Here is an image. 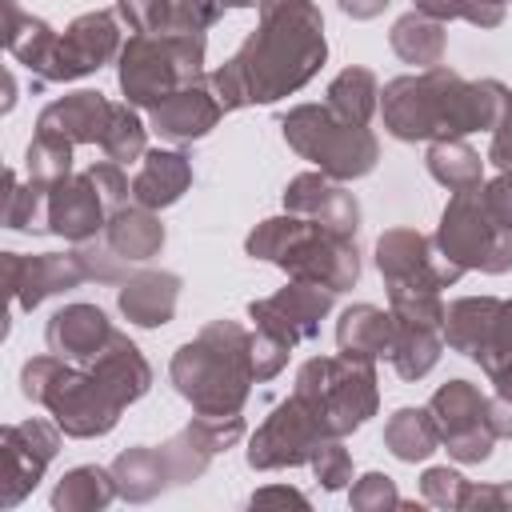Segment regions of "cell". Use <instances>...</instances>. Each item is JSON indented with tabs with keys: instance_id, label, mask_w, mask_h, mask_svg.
<instances>
[{
	"instance_id": "cell-30",
	"label": "cell",
	"mask_w": 512,
	"mask_h": 512,
	"mask_svg": "<svg viewBox=\"0 0 512 512\" xmlns=\"http://www.w3.org/2000/svg\"><path fill=\"white\" fill-rule=\"evenodd\" d=\"M392 48L408 60V64H440L444 52V20H432L424 12H408L404 20H396L392 28Z\"/></svg>"
},
{
	"instance_id": "cell-32",
	"label": "cell",
	"mask_w": 512,
	"mask_h": 512,
	"mask_svg": "<svg viewBox=\"0 0 512 512\" xmlns=\"http://www.w3.org/2000/svg\"><path fill=\"white\" fill-rule=\"evenodd\" d=\"M384 440H388V448H392L400 460H420V456H428V452L436 448L440 428H436L432 412H420V408H400V412L388 420Z\"/></svg>"
},
{
	"instance_id": "cell-47",
	"label": "cell",
	"mask_w": 512,
	"mask_h": 512,
	"mask_svg": "<svg viewBox=\"0 0 512 512\" xmlns=\"http://www.w3.org/2000/svg\"><path fill=\"white\" fill-rule=\"evenodd\" d=\"M216 4H220V8H224V4H236V8H248V4H264V0H216Z\"/></svg>"
},
{
	"instance_id": "cell-34",
	"label": "cell",
	"mask_w": 512,
	"mask_h": 512,
	"mask_svg": "<svg viewBox=\"0 0 512 512\" xmlns=\"http://www.w3.org/2000/svg\"><path fill=\"white\" fill-rule=\"evenodd\" d=\"M428 168H432V176H436L440 184H448V188H456V192H468V188L480 184V160H476V152L464 148L460 140H440V144H432Z\"/></svg>"
},
{
	"instance_id": "cell-14",
	"label": "cell",
	"mask_w": 512,
	"mask_h": 512,
	"mask_svg": "<svg viewBox=\"0 0 512 512\" xmlns=\"http://www.w3.org/2000/svg\"><path fill=\"white\" fill-rule=\"evenodd\" d=\"M112 52H116V20L108 12H88V16L72 20V28L64 36H56L44 80H76V76L100 68Z\"/></svg>"
},
{
	"instance_id": "cell-24",
	"label": "cell",
	"mask_w": 512,
	"mask_h": 512,
	"mask_svg": "<svg viewBox=\"0 0 512 512\" xmlns=\"http://www.w3.org/2000/svg\"><path fill=\"white\" fill-rule=\"evenodd\" d=\"M188 180H192V168L180 152H148L144 168L132 184V196H136L140 208H164V204L180 200Z\"/></svg>"
},
{
	"instance_id": "cell-41",
	"label": "cell",
	"mask_w": 512,
	"mask_h": 512,
	"mask_svg": "<svg viewBox=\"0 0 512 512\" xmlns=\"http://www.w3.org/2000/svg\"><path fill=\"white\" fill-rule=\"evenodd\" d=\"M312 464H316V476L324 480V488H340V484L348 480V452H344L340 444H332V440H324V444L316 448Z\"/></svg>"
},
{
	"instance_id": "cell-15",
	"label": "cell",
	"mask_w": 512,
	"mask_h": 512,
	"mask_svg": "<svg viewBox=\"0 0 512 512\" xmlns=\"http://www.w3.org/2000/svg\"><path fill=\"white\" fill-rule=\"evenodd\" d=\"M84 276H88V268H84L80 252H72V256H56V252L16 256V252H4V280H8V292H12L16 308H36L44 296H52L60 288H76Z\"/></svg>"
},
{
	"instance_id": "cell-9",
	"label": "cell",
	"mask_w": 512,
	"mask_h": 512,
	"mask_svg": "<svg viewBox=\"0 0 512 512\" xmlns=\"http://www.w3.org/2000/svg\"><path fill=\"white\" fill-rule=\"evenodd\" d=\"M128 180L116 164H92L84 176H68L48 192V232L68 240H88L108 224V212L120 208Z\"/></svg>"
},
{
	"instance_id": "cell-4",
	"label": "cell",
	"mask_w": 512,
	"mask_h": 512,
	"mask_svg": "<svg viewBox=\"0 0 512 512\" xmlns=\"http://www.w3.org/2000/svg\"><path fill=\"white\" fill-rule=\"evenodd\" d=\"M20 384H24L28 400H40L52 408L56 424L68 436H100L116 424V416L124 408L92 368L88 372L68 368L56 352L28 360L20 372Z\"/></svg>"
},
{
	"instance_id": "cell-23",
	"label": "cell",
	"mask_w": 512,
	"mask_h": 512,
	"mask_svg": "<svg viewBox=\"0 0 512 512\" xmlns=\"http://www.w3.org/2000/svg\"><path fill=\"white\" fill-rule=\"evenodd\" d=\"M92 372L108 384V392H112L120 404L144 396V392H148V380H152V372H148L144 356L136 352V344L124 340V336H116V332H112V340L92 356Z\"/></svg>"
},
{
	"instance_id": "cell-7",
	"label": "cell",
	"mask_w": 512,
	"mask_h": 512,
	"mask_svg": "<svg viewBox=\"0 0 512 512\" xmlns=\"http://www.w3.org/2000/svg\"><path fill=\"white\" fill-rule=\"evenodd\" d=\"M284 136L328 176H360L376 160V140L368 136V128L340 120L332 108H296L292 116H284Z\"/></svg>"
},
{
	"instance_id": "cell-2",
	"label": "cell",
	"mask_w": 512,
	"mask_h": 512,
	"mask_svg": "<svg viewBox=\"0 0 512 512\" xmlns=\"http://www.w3.org/2000/svg\"><path fill=\"white\" fill-rule=\"evenodd\" d=\"M176 388L204 416H232L252 380V336L236 324H208L196 344H184L172 360Z\"/></svg>"
},
{
	"instance_id": "cell-22",
	"label": "cell",
	"mask_w": 512,
	"mask_h": 512,
	"mask_svg": "<svg viewBox=\"0 0 512 512\" xmlns=\"http://www.w3.org/2000/svg\"><path fill=\"white\" fill-rule=\"evenodd\" d=\"M108 340V316L92 304H68L48 320V348L60 360H92Z\"/></svg>"
},
{
	"instance_id": "cell-35",
	"label": "cell",
	"mask_w": 512,
	"mask_h": 512,
	"mask_svg": "<svg viewBox=\"0 0 512 512\" xmlns=\"http://www.w3.org/2000/svg\"><path fill=\"white\" fill-rule=\"evenodd\" d=\"M48 192L44 184H32L20 188L16 172H8V196H4V224L8 228H24V232H40L48 228Z\"/></svg>"
},
{
	"instance_id": "cell-16",
	"label": "cell",
	"mask_w": 512,
	"mask_h": 512,
	"mask_svg": "<svg viewBox=\"0 0 512 512\" xmlns=\"http://www.w3.org/2000/svg\"><path fill=\"white\" fill-rule=\"evenodd\" d=\"M328 308H332V292H328V288L308 284V280H296V284L284 288L280 296L252 304V320H256L264 332L280 336L284 344H296V340H304V336H316L320 316H324Z\"/></svg>"
},
{
	"instance_id": "cell-42",
	"label": "cell",
	"mask_w": 512,
	"mask_h": 512,
	"mask_svg": "<svg viewBox=\"0 0 512 512\" xmlns=\"http://www.w3.org/2000/svg\"><path fill=\"white\" fill-rule=\"evenodd\" d=\"M424 496H428L432 504H460L464 484H460L456 472H448V468H432V472L424 476Z\"/></svg>"
},
{
	"instance_id": "cell-33",
	"label": "cell",
	"mask_w": 512,
	"mask_h": 512,
	"mask_svg": "<svg viewBox=\"0 0 512 512\" xmlns=\"http://www.w3.org/2000/svg\"><path fill=\"white\" fill-rule=\"evenodd\" d=\"M372 104H376V76L364 68L340 72L328 88V108L348 124H364L372 116Z\"/></svg>"
},
{
	"instance_id": "cell-18",
	"label": "cell",
	"mask_w": 512,
	"mask_h": 512,
	"mask_svg": "<svg viewBox=\"0 0 512 512\" xmlns=\"http://www.w3.org/2000/svg\"><path fill=\"white\" fill-rule=\"evenodd\" d=\"M220 112H224V100L216 96V88H208L204 80H192L152 108V128L168 140H192V136H204L220 120Z\"/></svg>"
},
{
	"instance_id": "cell-6",
	"label": "cell",
	"mask_w": 512,
	"mask_h": 512,
	"mask_svg": "<svg viewBox=\"0 0 512 512\" xmlns=\"http://www.w3.org/2000/svg\"><path fill=\"white\" fill-rule=\"evenodd\" d=\"M296 400L320 420L328 436H340L376 408L372 364L348 352L344 360H312L296 380Z\"/></svg>"
},
{
	"instance_id": "cell-25",
	"label": "cell",
	"mask_w": 512,
	"mask_h": 512,
	"mask_svg": "<svg viewBox=\"0 0 512 512\" xmlns=\"http://www.w3.org/2000/svg\"><path fill=\"white\" fill-rule=\"evenodd\" d=\"M392 336H396V316H384V312L372 308V304H356V308H348L344 320H340V328H336L340 352L360 356V360L384 356V352L392 348Z\"/></svg>"
},
{
	"instance_id": "cell-45",
	"label": "cell",
	"mask_w": 512,
	"mask_h": 512,
	"mask_svg": "<svg viewBox=\"0 0 512 512\" xmlns=\"http://www.w3.org/2000/svg\"><path fill=\"white\" fill-rule=\"evenodd\" d=\"M344 4V12H352V16H376L388 0H340Z\"/></svg>"
},
{
	"instance_id": "cell-20",
	"label": "cell",
	"mask_w": 512,
	"mask_h": 512,
	"mask_svg": "<svg viewBox=\"0 0 512 512\" xmlns=\"http://www.w3.org/2000/svg\"><path fill=\"white\" fill-rule=\"evenodd\" d=\"M124 20L136 32H168V36H188L200 32L220 16L216 0H120Z\"/></svg>"
},
{
	"instance_id": "cell-19",
	"label": "cell",
	"mask_w": 512,
	"mask_h": 512,
	"mask_svg": "<svg viewBox=\"0 0 512 512\" xmlns=\"http://www.w3.org/2000/svg\"><path fill=\"white\" fill-rule=\"evenodd\" d=\"M112 108L116 104H108L100 92H72V96L56 100V104H48L40 112L36 132L60 136L68 144H92V140L100 144L108 124H112Z\"/></svg>"
},
{
	"instance_id": "cell-27",
	"label": "cell",
	"mask_w": 512,
	"mask_h": 512,
	"mask_svg": "<svg viewBox=\"0 0 512 512\" xmlns=\"http://www.w3.org/2000/svg\"><path fill=\"white\" fill-rule=\"evenodd\" d=\"M496 312H500V300H492V296L456 300L444 312V336H448V344L460 348V352H468V356H476L484 348L492 324H496Z\"/></svg>"
},
{
	"instance_id": "cell-17",
	"label": "cell",
	"mask_w": 512,
	"mask_h": 512,
	"mask_svg": "<svg viewBox=\"0 0 512 512\" xmlns=\"http://www.w3.org/2000/svg\"><path fill=\"white\" fill-rule=\"evenodd\" d=\"M56 452V432L44 420L4 428V508H12L44 472Z\"/></svg>"
},
{
	"instance_id": "cell-21",
	"label": "cell",
	"mask_w": 512,
	"mask_h": 512,
	"mask_svg": "<svg viewBox=\"0 0 512 512\" xmlns=\"http://www.w3.org/2000/svg\"><path fill=\"white\" fill-rule=\"evenodd\" d=\"M284 204H288V212H296V216H304V220H312V224H320L328 232H340V236L356 232V200L344 188L328 184L324 176L292 180Z\"/></svg>"
},
{
	"instance_id": "cell-31",
	"label": "cell",
	"mask_w": 512,
	"mask_h": 512,
	"mask_svg": "<svg viewBox=\"0 0 512 512\" xmlns=\"http://www.w3.org/2000/svg\"><path fill=\"white\" fill-rule=\"evenodd\" d=\"M436 332H440V328L396 320V336H392L388 356H392V364H396L400 376L416 380V376H424V372L436 364V356H440V336H436Z\"/></svg>"
},
{
	"instance_id": "cell-38",
	"label": "cell",
	"mask_w": 512,
	"mask_h": 512,
	"mask_svg": "<svg viewBox=\"0 0 512 512\" xmlns=\"http://www.w3.org/2000/svg\"><path fill=\"white\" fill-rule=\"evenodd\" d=\"M100 148H104L112 160H132V156L144 152V128H140V120H136L132 108H120V104L112 108V124H108Z\"/></svg>"
},
{
	"instance_id": "cell-37",
	"label": "cell",
	"mask_w": 512,
	"mask_h": 512,
	"mask_svg": "<svg viewBox=\"0 0 512 512\" xmlns=\"http://www.w3.org/2000/svg\"><path fill=\"white\" fill-rule=\"evenodd\" d=\"M112 476L104 468H76L64 476V484L56 488L52 504L56 508H100L112 500Z\"/></svg>"
},
{
	"instance_id": "cell-36",
	"label": "cell",
	"mask_w": 512,
	"mask_h": 512,
	"mask_svg": "<svg viewBox=\"0 0 512 512\" xmlns=\"http://www.w3.org/2000/svg\"><path fill=\"white\" fill-rule=\"evenodd\" d=\"M24 164H28V180H32V184L56 188L60 180H68V168H72V144L60 140V136H44V132H36V140H32L28 152H24Z\"/></svg>"
},
{
	"instance_id": "cell-8",
	"label": "cell",
	"mask_w": 512,
	"mask_h": 512,
	"mask_svg": "<svg viewBox=\"0 0 512 512\" xmlns=\"http://www.w3.org/2000/svg\"><path fill=\"white\" fill-rule=\"evenodd\" d=\"M440 252L460 268L508 272L512 268V232L500 228L476 188L456 192L440 224Z\"/></svg>"
},
{
	"instance_id": "cell-46",
	"label": "cell",
	"mask_w": 512,
	"mask_h": 512,
	"mask_svg": "<svg viewBox=\"0 0 512 512\" xmlns=\"http://www.w3.org/2000/svg\"><path fill=\"white\" fill-rule=\"evenodd\" d=\"M492 380H496V392H500V400H508V404H512V364H504L500 372H492Z\"/></svg>"
},
{
	"instance_id": "cell-40",
	"label": "cell",
	"mask_w": 512,
	"mask_h": 512,
	"mask_svg": "<svg viewBox=\"0 0 512 512\" xmlns=\"http://www.w3.org/2000/svg\"><path fill=\"white\" fill-rule=\"evenodd\" d=\"M476 360H480L488 372H500L504 364H512V304H500L496 324H492L484 348L476 352Z\"/></svg>"
},
{
	"instance_id": "cell-12",
	"label": "cell",
	"mask_w": 512,
	"mask_h": 512,
	"mask_svg": "<svg viewBox=\"0 0 512 512\" xmlns=\"http://www.w3.org/2000/svg\"><path fill=\"white\" fill-rule=\"evenodd\" d=\"M328 440V432L320 428V420L292 396L288 404L276 408V416L256 432L248 460L252 468H276V464H300L308 456H316V448Z\"/></svg>"
},
{
	"instance_id": "cell-43",
	"label": "cell",
	"mask_w": 512,
	"mask_h": 512,
	"mask_svg": "<svg viewBox=\"0 0 512 512\" xmlns=\"http://www.w3.org/2000/svg\"><path fill=\"white\" fill-rule=\"evenodd\" d=\"M480 196H484V204H488L492 220H496L500 228H508V232H512V176L492 180V184H488Z\"/></svg>"
},
{
	"instance_id": "cell-13",
	"label": "cell",
	"mask_w": 512,
	"mask_h": 512,
	"mask_svg": "<svg viewBox=\"0 0 512 512\" xmlns=\"http://www.w3.org/2000/svg\"><path fill=\"white\" fill-rule=\"evenodd\" d=\"M376 260H380V272L388 276V284H412V288H432V292L452 284L464 272L456 260H448L424 236H416L408 228L380 236Z\"/></svg>"
},
{
	"instance_id": "cell-3",
	"label": "cell",
	"mask_w": 512,
	"mask_h": 512,
	"mask_svg": "<svg viewBox=\"0 0 512 512\" xmlns=\"http://www.w3.org/2000/svg\"><path fill=\"white\" fill-rule=\"evenodd\" d=\"M248 252L284 264L296 280L320 284L328 292H340L356 280L360 264H356V248L348 244V236L328 232L304 216H280V220H264L252 236H248Z\"/></svg>"
},
{
	"instance_id": "cell-26",
	"label": "cell",
	"mask_w": 512,
	"mask_h": 512,
	"mask_svg": "<svg viewBox=\"0 0 512 512\" xmlns=\"http://www.w3.org/2000/svg\"><path fill=\"white\" fill-rule=\"evenodd\" d=\"M176 288H180L176 276H168V272H144V276H136V280L124 284L120 308H124L128 320H136L144 328H156V324H164L172 316Z\"/></svg>"
},
{
	"instance_id": "cell-10",
	"label": "cell",
	"mask_w": 512,
	"mask_h": 512,
	"mask_svg": "<svg viewBox=\"0 0 512 512\" xmlns=\"http://www.w3.org/2000/svg\"><path fill=\"white\" fill-rule=\"evenodd\" d=\"M456 72L428 68L424 76H404L384 88V120L392 136L400 140H424V136H452V88Z\"/></svg>"
},
{
	"instance_id": "cell-39",
	"label": "cell",
	"mask_w": 512,
	"mask_h": 512,
	"mask_svg": "<svg viewBox=\"0 0 512 512\" xmlns=\"http://www.w3.org/2000/svg\"><path fill=\"white\" fill-rule=\"evenodd\" d=\"M416 12L432 16V20H448V16H468L472 24H500L504 16V0H416Z\"/></svg>"
},
{
	"instance_id": "cell-44",
	"label": "cell",
	"mask_w": 512,
	"mask_h": 512,
	"mask_svg": "<svg viewBox=\"0 0 512 512\" xmlns=\"http://www.w3.org/2000/svg\"><path fill=\"white\" fill-rule=\"evenodd\" d=\"M504 172H512V120H504L496 128V140H492V152H488Z\"/></svg>"
},
{
	"instance_id": "cell-29",
	"label": "cell",
	"mask_w": 512,
	"mask_h": 512,
	"mask_svg": "<svg viewBox=\"0 0 512 512\" xmlns=\"http://www.w3.org/2000/svg\"><path fill=\"white\" fill-rule=\"evenodd\" d=\"M164 228L144 212V208H116L108 216V248L120 252L124 260H148L160 252Z\"/></svg>"
},
{
	"instance_id": "cell-28",
	"label": "cell",
	"mask_w": 512,
	"mask_h": 512,
	"mask_svg": "<svg viewBox=\"0 0 512 512\" xmlns=\"http://www.w3.org/2000/svg\"><path fill=\"white\" fill-rule=\"evenodd\" d=\"M4 16H8V28H4V44H8V52H12L20 64H28L32 72L44 76L48 56H52V48H56L52 28H48L44 20L24 16L16 0H4Z\"/></svg>"
},
{
	"instance_id": "cell-11",
	"label": "cell",
	"mask_w": 512,
	"mask_h": 512,
	"mask_svg": "<svg viewBox=\"0 0 512 512\" xmlns=\"http://www.w3.org/2000/svg\"><path fill=\"white\" fill-rule=\"evenodd\" d=\"M432 420L440 428V436L448 440V452L460 460H484L492 448V424H488V400L464 384L452 380L448 388H440L432 396Z\"/></svg>"
},
{
	"instance_id": "cell-1",
	"label": "cell",
	"mask_w": 512,
	"mask_h": 512,
	"mask_svg": "<svg viewBox=\"0 0 512 512\" xmlns=\"http://www.w3.org/2000/svg\"><path fill=\"white\" fill-rule=\"evenodd\" d=\"M324 60V24L308 0H264L260 32L212 76L224 108L264 104L300 88Z\"/></svg>"
},
{
	"instance_id": "cell-5",
	"label": "cell",
	"mask_w": 512,
	"mask_h": 512,
	"mask_svg": "<svg viewBox=\"0 0 512 512\" xmlns=\"http://www.w3.org/2000/svg\"><path fill=\"white\" fill-rule=\"evenodd\" d=\"M204 36H168V32H136L120 52V88L132 104L156 108L184 84L200 80Z\"/></svg>"
}]
</instances>
